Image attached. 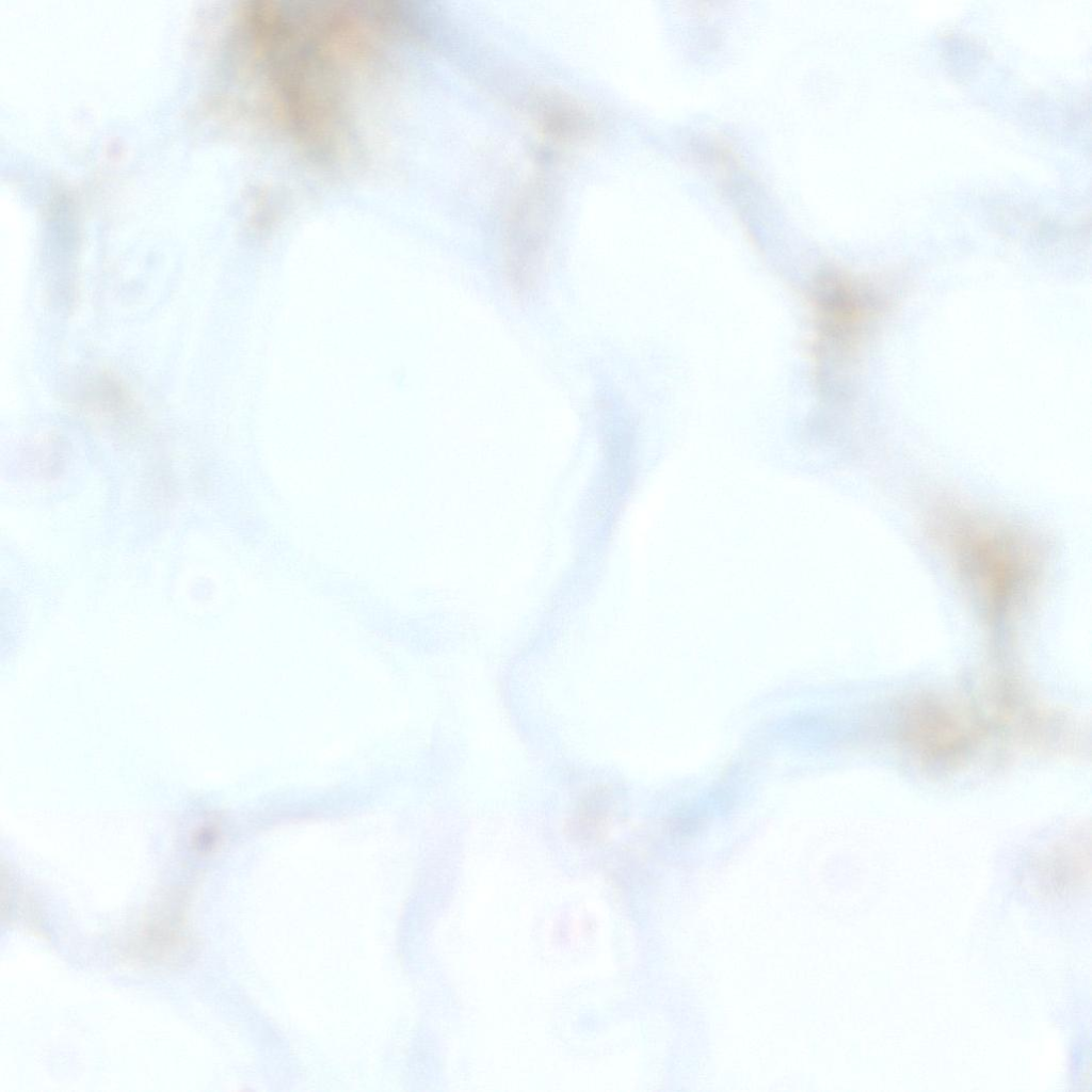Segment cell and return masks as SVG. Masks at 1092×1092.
Returning <instances> with one entry per match:
<instances>
[{
  "instance_id": "obj_1",
  "label": "cell",
  "mask_w": 1092,
  "mask_h": 1092,
  "mask_svg": "<svg viewBox=\"0 0 1092 1092\" xmlns=\"http://www.w3.org/2000/svg\"><path fill=\"white\" fill-rule=\"evenodd\" d=\"M956 545L963 571L989 607L1009 604L1025 569L1016 541L996 529L969 527L961 530Z\"/></svg>"
}]
</instances>
